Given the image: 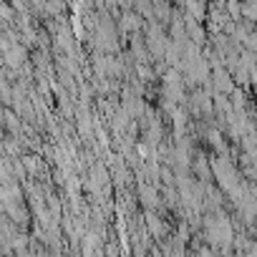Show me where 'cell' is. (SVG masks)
<instances>
[{"label":"cell","instance_id":"6da1fadb","mask_svg":"<svg viewBox=\"0 0 257 257\" xmlns=\"http://www.w3.org/2000/svg\"><path fill=\"white\" fill-rule=\"evenodd\" d=\"M21 61H23V51H21V48H18V51H11V53H8V63H11V66H18Z\"/></svg>","mask_w":257,"mask_h":257}]
</instances>
